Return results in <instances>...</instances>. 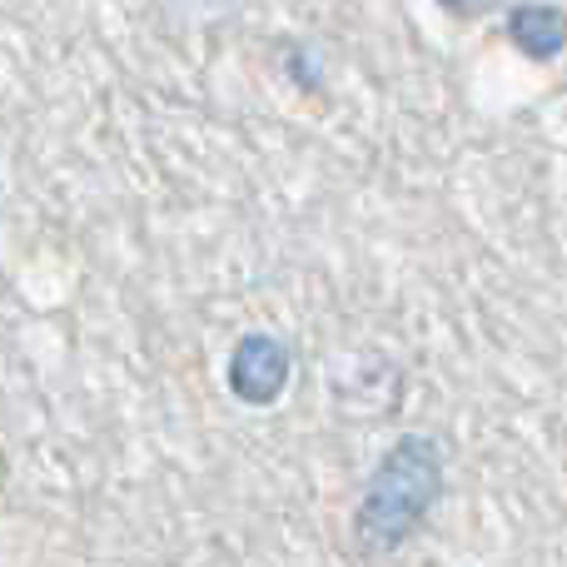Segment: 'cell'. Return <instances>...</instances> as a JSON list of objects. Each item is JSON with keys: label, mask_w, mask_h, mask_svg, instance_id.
Listing matches in <instances>:
<instances>
[{"label": "cell", "mask_w": 567, "mask_h": 567, "mask_svg": "<svg viewBox=\"0 0 567 567\" xmlns=\"http://www.w3.org/2000/svg\"><path fill=\"white\" fill-rule=\"evenodd\" d=\"M225 383L239 403L249 409H265L275 403L284 389H289V349L275 333H245L229 353V369H225Z\"/></svg>", "instance_id": "obj_2"}, {"label": "cell", "mask_w": 567, "mask_h": 567, "mask_svg": "<svg viewBox=\"0 0 567 567\" xmlns=\"http://www.w3.org/2000/svg\"><path fill=\"white\" fill-rule=\"evenodd\" d=\"M443 493V453L423 433H403L379 458L369 488L353 513V538L363 553H399L419 533V523L433 513Z\"/></svg>", "instance_id": "obj_1"}, {"label": "cell", "mask_w": 567, "mask_h": 567, "mask_svg": "<svg viewBox=\"0 0 567 567\" xmlns=\"http://www.w3.org/2000/svg\"><path fill=\"white\" fill-rule=\"evenodd\" d=\"M439 6L449 10L453 20H483V16H493L503 0H439Z\"/></svg>", "instance_id": "obj_4"}, {"label": "cell", "mask_w": 567, "mask_h": 567, "mask_svg": "<svg viewBox=\"0 0 567 567\" xmlns=\"http://www.w3.org/2000/svg\"><path fill=\"white\" fill-rule=\"evenodd\" d=\"M508 40L528 60H558L567 50V10L553 0H523L508 10Z\"/></svg>", "instance_id": "obj_3"}]
</instances>
